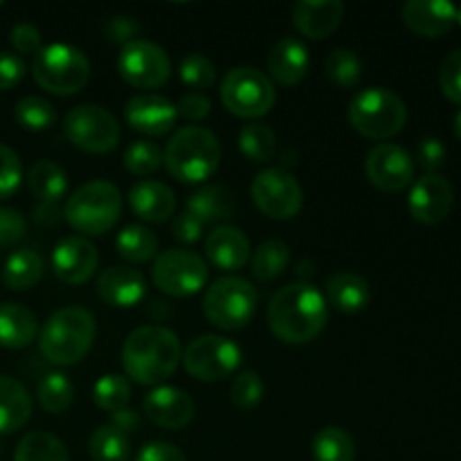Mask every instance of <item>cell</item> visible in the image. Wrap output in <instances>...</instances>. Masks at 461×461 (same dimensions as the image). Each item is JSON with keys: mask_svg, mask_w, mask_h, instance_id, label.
Segmentation results:
<instances>
[{"mask_svg": "<svg viewBox=\"0 0 461 461\" xmlns=\"http://www.w3.org/2000/svg\"><path fill=\"white\" fill-rule=\"evenodd\" d=\"M39 333V320L27 306L7 302L0 306V347L25 349Z\"/></svg>", "mask_w": 461, "mask_h": 461, "instance_id": "83f0119b", "label": "cell"}, {"mask_svg": "<svg viewBox=\"0 0 461 461\" xmlns=\"http://www.w3.org/2000/svg\"><path fill=\"white\" fill-rule=\"evenodd\" d=\"M187 212L203 225L225 221L234 212V198L223 185H205L187 198Z\"/></svg>", "mask_w": 461, "mask_h": 461, "instance_id": "f1b7e54d", "label": "cell"}, {"mask_svg": "<svg viewBox=\"0 0 461 461\" xmlns=\"http://www.w3.org/2000/svg\"><path fill=\"white\" fill-rule=\"evenodd\" d=\"M419 165L426 169V174H437L441 165L446 160V147L439 138H423L419 142Z\"/></svg>", "mask_w": 461, "mask_h": 461, "instance_id": "681fc988", "label": "cell"}, {"mask_svg": "<svg viewBox=\"0 0 461 461\" xmlns=\"http://www.w3.org/2000/svg\"><path fill=\"white\" fill-rule=\"evenodd\" d=\"M111 417H113V423H111V426L120 428L122 432H131V430H135V428H138L140 423H142V414L135 412V410H131V408L120 410V412L111 414Z\"/></svg>", "mask_w": 461, "mask_h": 461, "instance_id": "9f6ffc18", "label": "cell"}, {"mask_svg": "<svg viewBox=\"0 0 461 461\" xmlns=\"http://www.w3.org/2000/svg\"><path fill=\"white\" fill-rule=\"evenodd\" d=\"M203 230H205V225H203L196 216L189 214V212H183V214L176 216L174 225H171L174 239L176 241L185 243V246H189V243H196L198 239L203 237Z\"/></svg>", "mask_w": 461, "mask_h": 461, "instance_id": "f5cc1de1", "label": "cell"}, {"mask_svg": "<svg viewBox=\"0 0 461 461\" xmlns=\"http://www.w3.org/2000/svg\"><path fill=\"white\" fill-rule=\"evenodd\" d=\"M291 264V248L279 239H268L252 252V275L259 282H273L282 277Z\"/></svg>", "mask_w": 461, "mask_h": 461, "instance_id": "1f68e13d", "label": "cell"}, {"mask_svg": "<svg viewBox=\"0 0 461 461\" xmlns=\"http://www.w3.org/2000/svg\"><path fill=\"white\" fill-rule=\"evenodd\" d=\"M32 417V396L14 376L0 374V435L21 430Z\"/></svg>", "mask_w": 461, "mask_h": 461, "instance_id": "4316f807", "label": "cell"}, {"mask_svg": "<svg viewBox=\"0 0 461 461\" xmlns=\"http://www.w3.org/2000/svg\"><path fill=\"white\" fill-rule=\"evenodd\" d=\"M221 102L232 115L255 120L273 111L277 90L266 72L252 66H239L221 81Z\"/></svg>", "mask_w": 461, "mask_h": 461, "instance_id": "9c48e42d", "label": "cell"}, {"mask_svg": "<svg viewBox=\"0 0 461 461\" xmlns=\"http://www.w3.org/2000/svg\"><path fill=\"white\" fill-rule=\"evenodd\" d=\"M32 75L43 90L66 97L79 93L88 84L90 61L75 45L50 43L34 54Z\"/></svg>", "mask_w": 461, "mask_h": 461, "instance_id": "8992f818", "label": "cell"}, {"mask_svg": "<svg viewBox=\"0 0 461 461\" xmlns=\"http://www.w3.org/2000/svg\"><path fill=\"white\" fill-rule=\"evenodd\" d=\"M124 117L131 129H135L138 133L160 138L174 129L178 111H176V104L169 102L165 95L140 93L126 102Z\"/></svg>", "mask_w": 461, "mask_h": 461, "instance_id": "e0dca14e", "label": "cell"}, {"mask_svg": "<svg viewBox=\"0 0 461 461\" xmlns=\"http://www.w3.org/2000/svg\"><path fill=\"white\" fill-rule=\"evenodd\" d=\"M345 16L342 0H300L293 7V23L309 39H327Z\"/></svg>", "mask_w": 461, "mask_h": 461, "instance_id": "603a6c76", "label": "cell"}, {"mask_svg": "<svg viewBox=\"0 0 461 461\" xmlns=\"http://www.w3.org/2000/svg\"><path fill=\"white\" fill-rule=\"evenodd\" d=\"M117 252L131 264H144L158 257V237L147 225L131 223L117 234Z\"/></svg>", "mask_w": 461, "mask_h": 461, "instance_id": "836d02e7", "label": "cell"}, {"mask_svg": "<svg viewBox=\"0 0 461 461\" xmlns=\"http://www.w3.org/2000/svg\"><path fill=\"white\" fill-rule=\"evenodd\" d=\"M93 399L97 408L115 414L120 410L129 408L131 401V383L122 374H104L97 378L93 387Z\"/></svg>", "mask_w": 461, "mask_h": 461, "instance_id": "f35d334b", "label": "cell"}, {"mask_svg": "<svg viewBox=\"0 0 461 461\" xmlns=\"http://www.w3.org/2000/svg\"><path fill=\"white\" fill-rule=\"evenodd\" d=\"M95 336H97V322L88 309L63 306V309L54 311L41 329V354L59 367H70L86 358Z\"/></svg>", "mask_w": 461, "mask_h": 461, "instance_id": "3957f363", "label": "cell"}, {"mask_svg": "<svg viewBox=\"0 0 461 461\" xmlns=\"http://www.w3.org/2000/svg\"><path fill=\"white\" fill-rule=\"evenodd\" d=\"M88 453L93 461H129V435L115 426H99L97 430L90 435Z\"/></svg>", "mask_w": 461, "mask_h": 461, "instance_id": "d590c367", "label": "cell"}, {"mask_svg": "<svg viewBox=\"0 0 461 461\" xmlns=\"http://www.w3.org/2000/svg\"><path fill=\"white\" fill-rule=\"evenodd\" d=\"M324 72L333 84L342 86V88H354L363 75V61L354 50L336 48L324 61Z\"/></svg>", "mask_w": 461, "mask_h": 461, "instance_id": "ab89813d", "label": "cell"}, {"mask_svg": "<svg viewBox=\"0 0 461 461\" xmlns=\"http://www.w3.org/2000/svg\"><path fill=\"white\" fill-rule=\"evenodd\" d=\"M9 41H12L14 50L21 54H36L41 48H43V36H41V30L32 23H16L9 32Z\"/></svg>", "mask_w": 461, "mask_h": 461, "instance_id": "c3c4849f", "label": "cell"}, {"mask_svg": "<svg viewBox=\"0 0 461 461\" xmlns=\"http://www.w3.org/2000/svg\"><path fill=\"white\" fill-rule=\"evenodd\" d=\"M250 194L255 205L266 216L277 221H286L297 216L304 205V192L293 174L279 167H268L259 171L250 185Z\"/></svg>", "mask_w": 461, "mask_h": 461, "instance_id": "5bb4252c", "label": "cell"}, {"mask_svg": "<svg viewBox=\"0 0 461 461\" xmlns=\"http://www.w3.org/2000/svg\"><path fill=\"white\" fill-rule=\"evenodd\" d=\"M239 149L248 160L264 165V162L273 160L275 151H277V138L266 124L250 122L239 131Z\"/></svg>", "mask_w": 461, "mask_h": 461, "instance_id": "74e56055", "label": "cell"}, {"mask_svg": "<svg viewBox=\"0 0 461 461\" xmlns=\"http://www.w3.org/2000/svg\"><path fill=\"white\" fill-rule=\"evenodd\" d=\"M36 396H39V403L45 412L61 414L72 405V399H75V385H72V381L66 374L50 372L41 378Z\"/></svg>", "mask_w": 461, "mask_h": 461, "instance_id": "8d00e7d4", "label": "cell"}, {"mask_svg": "<svg viewBox=\"0 0 461 461\" xmlns=\"http://www.w3.org/2000/svg\"><path fill=\"white\" fill-rule=\"evenodd\" d=\"M205 255L219 270H239L252 257L250 239L234 225H219L207 234Z\"/></svg>", "mask_w": 461, "mask_h": 461, "instance_id": "7402d4cb", "label": "cell"}, {"mask_svg": "<svg viewBox=\"0 0 461 461\" xmlns=\"http://www.w3.org/2000/svg\"><path fill=\"white\" fill-rule=\"evenodd\" d=\"M241 349L234 340L223 336H205L194 338L183 354L185 369L194 378L203 383H216L234 374L241 365Z\"/></svg>", "mask_w": 461, "mask_h": 461, "instance_id": "7c38bea8", "label": "cell"}, {"mask_svg": "<svg viewBox=\"0 0 461 461\" xmlns=\"http://www.w3.org/2000/svg\"><path fill=\"white\" fill-rule=\"evenodd\" d=\"M180 79L189 86V88L205 90L214 86L216 81V68L205 54L201 52H189L180 61Z\"/></svg>", "mask_w": 461, "mask_h": 461, "instance_id": "7bdbcfd3", "label": "cell"}, {"mask_svg": "<svg viewBox=\"0 0 461 461\" xmlns=\"http://www.w3.org/2000/svg\"><path fill=\"white\" fill-rule=\"evenodd\" d=\"M25 61L18 54L0 50V90H9L25 77Z\"/></svg>", "mask_w": 461, "mask_h": 461, "instance_id": "f907efd6", "label": "cell"}, {"mask_svg": "<svg viewBox=\"0 0 461 461\" xmlns=\"http://www.w3.org/2000/svg\"><path fill=\"white\" fill-rule=\"evenodd\" d=\"M117 70L135 88H160L171 77V59L162 45L149 39H133L122 45Z\"/></svg>", "mask_w": 461, "mask_h": 461, "instance_id": "4fadbf2b", "label": "cell"}, {"mask_svg": "<svg viewBox=\"0 0 461 461\" xmlns=\"http://www.w3.org/2000/svg\"><path fill=\"white\" fill-rule=\"evenodd\" d=\"M106 34L108 39L115 41V43H129V41H133V36L140 32V23L133 21L131 16H113L111 21L106 23Z\"/></svg>", "mask_w": 461, "mask_h": 461, "instance_id": "11a10c76", "label": "cell"}, {"mask_svg": "<svg viewBox=\"0 0 461 461\" xmlns=\"http://www.w3.org/2000/svg\"><path fill=\"white\" fill-rule=\"evenodd\" d=\"M311 66L309 48L295 36H284L268 52V75L282 86H297Z\"/></svg>", "mask_w": 461, "mask_h": 461, "instance_id": "cb8c5ba5", "label": "cell"}, {"mask_svg": "<svg viewBox=\"0 0 461 461\" xmlns=\"http://www.w3.org/2000/svg\"><path fill=\"white\" fill-rule=\"evenodd\" d=\"M142 410L147 419L165 430H180L196 414L192 396L174 385H158L144 396Z\"/></svg>", "mask_w": 461, "mask_h": 461, "instance_id": "d6986e66", "label": "cell"}, {"mask_svg": "<svg viewBox=\"0 0 461 461\" xmlns=\"http://www.w3.org/2000/svg\"><path fill=\"white\" fill-rule=\"evenodd\" d=\"M14 115H16L18 124L27 131H45L57 122L54 106L45 97H39V95H27V97L18 99Z\"/></svg>", "mask_w": 461, "mask_h": 461, "instance_id": "60d3db41", "label": "cell"}, {"mask_svg": "<svg viewBox=\"0 0 461 461\" xmlns=\"http://www.w3.org/2000/svg\"><path fill=\"white\" fill-rule=\"evenodd\" d=\"M349 122L365 138L387 140L405 126L408 106L394 90L369 86L351 99Z\"/></svg>", "mask_w": 461, "mask_h": 461, "instance_id": "52a82bcc", "label": "cell"}, {"mask_svg": "<svg viewBox=\"0 0 461 461\" xmlns=\"http://www.w3.org/2000/svg\"><path fill=\"white\" fill-rule=\"evenodd\" d=\"M313 268H315L313 261L302 259L300 264H297V277H300L304 284H309V279L313 277Z\"/></svg>", "mask_w": 461, "mask_h": 461, "instance_id": "6f0895ef", "label": "cell"}, {"mask_svg": "<svg viewBox=\"0 0 461 461\" xmlns=\"http://www.w3.org/2000/svg\"><path fill=\"white\" fill-rule=\"evenodd\" d=\"M97 293L106 304L131 309L147 293V279L133 266H111L97 277Z\"/></svg>", "mask_w": 461, "mask_h": 461, "instance_id": "44dd1931", "label": "cell"}, {"mask_svg": "<svg viewBox=\"0 0 461 461\" xmlns=\"http://www.w3.org/2000/svg\"><path fill=\"white\" fill-rule=\"evenodd\" d=\"M180 338L160 324L138 327L122 345V367L140 385H158L176 372L180 363Z\"/></svg>", "mask_w": 461, "mask_h": 461, "instance_id": "7a4b0ae2", "label": "cell"}, {"mask_svg": "<svg viewBox=\"0 0 461 461\" xmlns=\"http://www.w3.org/2000/svg\"><path fill=\"white\" fill-rule=\"evenodd\" d=\"M43 257L39 252L32 248H21L5 259L3 279L12 291H27L39 284V279L43 277Z\"/></svg>", "mask_w": 461, "mask_h": 461, "instance_id": "f546056e", "label": "cell"}, {"mask_svg": "<svg viewBox=\"0 0 461 461\" xmlns=\"http://www.w3.org/2000/svg\"><path fill=\"white\" fill-rule=\"evenodd\" d=\"M457 23L461 25V7H457Z\"/></svg>", "mask_w": 461, "mask_h": 461, "instance_id": "91938a15", "label": "cell"}, {"mask_svg": "<svg viewBox=\"0 0 461 461\" xmlns=\"http://www.w3.org/2000/svg\"><path fill=\"white\" fill-rule=\"evenodd\" d=\"M14 461H70V457L59 437L45 430H34L18 441Z\"/></svg>", "mask_w": 461, "mask_h": 461, "instance_id": "d6a6232c", "label": "cell"}, {"mask_svg": "<svg viewBox=\"0 0 461 461\" xmlns=\"http://www.w3.org/2000/svg\"><path fill=\"white\" fill-rule=\"evenodd\" d=\"M21 158H18L16 151L9 149L7 144H0V201L12 196V194L21 187Z\"/></svg>", "mask_w": 461, "mask_h": 461, "instance_id": "f6af8a7d", "label": "cell"}, {"mask_svg": "<svg viewBox=\"0 0 461 461\" xmlns=\"http://www.w3.org/2000/svg\"><path fill=\"white\" fill-rule=\"evenodd\" d=\"M257 302H259L257 288L248 279L225 275L207 286L203 311L214 327L237 331L250 322L257 311Z\"/></svg>", "mask_w": 461, "mask_h": 461, "instance_id": "ba28073f", "label": "cell"}, {"mask_svg": "<svg viewBox=\"0 0 461 461\" xmlns=\"http://www.w3.org/2000/svg\"><path fill=\"white\" fill-rule=\"evenodd\" d=\"M162 162L180 183H203L219 169L221 142L205 126H183L167 142Z\"/></svg>", "mask_w": 461, "mask_h": 461, "instance_id": "277c9868", "label": "cell"}, {"mask_svg": "<svg viewBox=\"0 0 461 461\" xmlns=\"http://www.w3.org/2000/svg\"><path fill=\"white\" fill-rule=\"evenodd\" d=\"M63 131L77 149L88 153L113 151L122 138L117 117L97 104H81L72 108L63 122Z\"/></svg>", "mask_w": 461, "mask_h": 461, "instance_id": "8fae6325", "label": "cell"}, {"mask_svg": "<svg viewBox=\"0 0 461 461\" xmlns=\"http://www.w3.org/2000/svg\"><path fill=\"white\" fill-rule=\"evenodd\" d=\"M27 232L25 216L12 207H0V248L14 246Z\"/></svg>", "mask_w": 461, "mask_h": 461, "instance_id": "7dc6e473", "label": "cell"}, {"mask_svg": "<svg viewBox=\"0 0 461 461\" xmlns=\"http://www.w3.org/2000/svg\"><path fill=\"white\" fill-rule=\"evenodd\" d=\"M453 126H455V135H457V138L461 140V108L457 111V115H455Z\"/></svg>", "mask_w": 461, "mask_h": 461, "instance_id": "680465c9", "label": "cell"}, {"mask_svg": "<svg viewBox=\"0 0 461 461\" xmlns=\"http://www.w3.org/2000/svg\"><path fill=\"white\" fill-rule=\"evenodd\" d=\"M268 327L275 336L288 345H306L322 333L329 320V304L324 293L313 284L295 282L279 288L270 297Z\"/></svg>", "mask_w": 461, "mask_h": 461, "instance_id": "6da1fadb", "label": "cell"}, {"mask_svg": "<svg viewBox=\"0 0 461 461\" xmlns=\"http://www.w3.org/2000/svg\"><path fill=\"white\" fill-rule=\"evenodd\" d=\"M365 174L381 192H401L414 178V162L401 144H376L365 158Z\"/></svg>", "mask_w": 461, "mask_h": 461, "instance_id": "9a60e30c", "label": "cell"}, {"mask_svg": "<svg viewBox=\"0 0 461 461\" xmlns=\"http://www.w3.org/2000/svg\"><path fill=\"white\" fill-rule=\"evenodd\" d=\"M230 399L241 410H250L259 405L261 399H264V381H261L259 374L255 369H246V372L239 374L232 385H230Z\"/></svg>", "mask_w": 461, "mask_h": 461, "instance_id": "ee69618b", "label": "cell"}, {"mask_svg": "<svg viewBox=\"0 0 461 461\" xmlns=\"http://www.w3.org/2000/svg\"><path fill=\"white\" fill-rule=\"evenodd\" d=\"M162 151L153 140H135L124 149V167L135 176H151L160 169Z\"/></svg>", "mask_w": 461, "mask_h": 461, "instance_id": "b9f144b4", "label": "cell"}, {"mask_svg": "<svg viewBox=\"0 0 461 461\" xmlns=\"http://www.w3.org/2000/svg\"><path fill=\"white\" fill-rule=\"evenodd\" d=\"M439 86L450 102L461 104V48L453 50L441 63Z\"/></svg>", "mask_w": 461, "mask_h": 461, "instance_id": "bcb514c9", "label": "cell"}, {"mask_svg": "<svg viewBox=\"0 0 461 461\" xmlns=\"http://www.w3.org/2000/svg\"><path fill=\"white\" fill-rule=\"evenodd\" d=\"M27 187L39 198L41 203H57L66 196L68 192V174L61 165L52 160H39L32 165L27 174Z\"/></svg>", "mask_w": 461, "mask_h": 461, "instance_id": "4dcf8cb0", "label": "cell"}, {"mask_svg": "<svg viewBox=\"0 0 461 461\" xmlns=\"http://www.w3.org/2000/svg\"><path fill=\"white\" fill-rule=\"evenodd\" d=\"M315 461H356V441L345 428L327 426L313 437Z\"/></svg>", "mask_w": 461, "mask_h": 461, "instance_id": "e575fe53", "label": "cell"}, {"mask_svg": "<svg viewBox=\"0 0 461 461\" xmlns=\"http://www.w3.org/2000/svg\"><path fill=\"white\" fill-rule=\"evenodd\" d=\"M151 279L158 291L171 297H189L205 288L210 279L207 261L187 248H171L153 261Z\"/></svg>", "mask_w": 461, "mask_h": 461, "instance_id": "30bf717a", "label": "cell"}, {"mask_svg": "<svg viewBox=\"0 0 461 461\" xmlns=\"http://www.w3.org/2000/svg\"><path fill=\"white\" fill-rule=\"evenodd\" d=\"M401 18L414 34L437 39L457 23V5L448 0H408L401 9Z\"/></svg>", "mask_w": 461, "mask_h": 461, "instance_id": "ffe728a7", "label": "cell"}, {"mask_svg": "<svg viewBox=\"0 0 461 461\" xmlns=\"http://www.w3.org/2000/svg\"><path fill=\"white\" fill-rule=\"evenodd\" d=\"M324 300L331 302L336 309L345 311V313H358L372 300V288L369 282L358 273L351 270H338L324 284Z\"/></svg>", "mask_w": 461, "mask_h": 461, "instance_id": "484cf974", "label": "cell"}, {"mask_svg": "<svg viewBox=\"0 0 461 461\" xmlns=\"http://www.w3.org/2000/svg\"><path fill=\"white\" fill-rule=\"evenodd\" d=\"M129 203L147 223H165L176 210V194L160 180H140L131 187Z\"/></svg>", "mask_w": 461, "mask_h": 461, "instance_id": "d4e9b609", "label": "cell"}, {"mask_svg": "<svg viewBox=\"0 0 461 461\" xmlns=\"http://www.w3.org/2000/svg\"><path fill=\"white\" fill-rule=\"evenodd\" d=\"M455 205V189L441 174H423L410 189V214L426 225H439Z\"/></svg>", "mask_w": 461, "mask_h": 461, "instance_id": "2e32d148", "label": "cell"}, {"mask_svg": "<svg viewBox=\"0 0 461 461\" xmlns=\"http://www.w3.org/2000/svg\"><path fill=\"white\" fill-rule=\"evenodd\" d=\"M176 111H178V115L185 117V120L201 122L212 113V102L203 93H187L180 97Z\"/></svg>", "mask_w": 461, "mask_h": 461, "instance_id": "816d5d0a", "label": "cell"}, {"mask_svg": "<svg viewBox=\"0 0 461 461\" xmlns=\"http://www.w3.org/2000/svg\"><path fill=\"white\" fill-rule=\"evenodd\" d=\"M63 214L79 234L99 237L122 216V192L111 180H90L70 194Z\"/></svg>", "mask_w": 461, "mask_h": 461, "instance_id": "5b68a950", "label": "cell"}, {"mask_svg": "<svg viewBox=\"0 0 461 461\" xmlns=\"http://www.w3.org/2000/svg\"><path fill=\"white\" fill-rule=\"evenodd\" d=\"M99 266V252L86 237L72 234L61 239L52 250V270L61 282L84 284Z\"/></svg>", "mask_w": 461, "mask_h": 461, "instance_id": "ac0fdd59", "label": "cell"}, {"mask_svg": "<svg viewBox=\"0 0 461 461\" xmlns=\"http://www.w3.org/2000/svg\"><path fill=\"white\" fill-rule=\"evenodd\" d=\"M135 461H187L183 450L167 441H151V444L142 446Z\"/></svg>", "mask_w": 461, "mask_h": 461, "instance_id": "db71d44e", "label": "cell"}]
</instances>
